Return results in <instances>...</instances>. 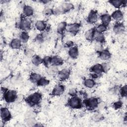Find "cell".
I'll return each mask as SVG.
<instances>
[{"label": "cell", "mask_w": 127, "mask_h": 127, "mask_svg": "<svg viewBox=\"0 0 127 127\" xmlns=\"http://www.w3.org/2000/svg\"><path fill=\"white\" fill-rule=\"evenodd\" d=\"M41 94L40 93L36 92L29 95L26 100L28 104L31 106H34L39 104L41 100Z\"/></svg>", "instance_id": "6da1fadb"}, {"label": "cell", "mask_w": 127, "mask_h": 127, "mask_svg": "<svg viewBox=\"0 0 127 127\" xmlns=\"http://www.w3.org/2000/svg\"><path fill=\"white\" fill-rule=\"evenodd\" d=\"M3 98L7 102H13L16 100L17 98L16 92L12 90L4 91L3 94Z\"/></svg>", "instance_id": "7a4b0ae2"}, {"label": "cell", "mask_w": 127, "mask_h": 127, "mask_svg": "<svg viewBox=\"0 0 127 127\" xmlns=\"http://www.w3.org/2000/svg\"><path fill=\"white\" fill-rule=\"evenodd\" d=\"M68 106L72 109H80L82 107V103L81 100L75 96H73L72 98L69 99L68 101Z\"/></svg>", "instance_id": "3957f363"}, {"label": "cell", "mask_w": 127, "mask_h": 127, "mask_svg": "<svg viewBox=\"0 0 127 127\" xmlns=\"http://www.w3.org/2000/svg\"><path fill=\"white\" fill-rule=\"evenodd\" d=\"M31 26V21L30 19L26 18L21 19L19 22L18 27L23 30H28Z\"/></svg>", "instance_id": "277c9868"}, {"label": "cell", "mask_w": 127, "mask_h": 127, "mask_svg": "<svg viewBox=\"0 0 127 127\" xmlns=\"http://www.w3.org/2000/svg\"><path fill=\"white\" fill-rule=\"evenodd\" d=\"M80 25L77 23H71L68 25H67L65 30L68 32H69L72 34H76L79 30Z\"/></svg>", "instance_id": "5b68a950"}, {"label": "cell", "mask_w": 127, "mask_h": 127, "mask_svg": "<svg viewBox=\"0 0 127 127\" xmlns=\"http://www.w3.org/2000/svg\"><path fill=\"white\" fill-rule=\"evenodd\" d=\"M0 117L3 122L8 121L10 120L11 115L7 108L3 107L0 109Z\"/></svg>", "instance_id": "8992f818"}, {"label": "cell", "mask_w": 127, "mask_h": 127, "mask_svg": "<svg viewBox=\"0 0 127 127\" xmlns=\"http://www.w3.org/2000/svg\"><path fill=\"white\" fill-rule=\"evenodd\" d=\"M86 106L90 109L96 108L98 105V100L96 98H91L84 101Z\"/></svg>", "instance_id": "52a82bcc"}, {"label": "cell", "mask_w": 127, "mask_h": 127, "mask_svg": "<svg viewBox=\"0 0 127 127\" xmlns=\"http://www.w3.org/2000/svg\"><path fill=\"white\" fill-rule=\"evenodd\" d=\"M64 91V87L61 84H58L54 88L52 94L53 96H60L62 95Z\"/></svg>", "instance_id": "ba28073f"}, {"label": "cell", "mask_w": 127, "mask_h": 127, "mask_svg": "<svg viewBox=\"0 0 127 127\" xmlns=\"http://www.w3.org/2000/svg\"><path fill=\"white\" fill-rule=\"evenodd\" d=\"M98 20L97 12L95 10H91L87 17V21L89 23L93 24L96 23Z\"/></svg>", "instance_id": "9c48e42d"}, {"label": "cell", "mask_w": 127, "mask_h": 127, "mask_svg": "<svg viewBox=\"0 0 127 127\" xmlns=\"http://www.w3.org/2000/svg\"><path fill=\"white\" fill-rule=\"evenodd\" d=\"M58 75L60 80H65L69 77L70 75V70L68 69H63L59 71Z\"/></svg>", "instance_id": "30bf717a"}, {"label": "cell", "mask_w": 127, "mask_h": 127, "mask_svg": "<svg viewBox=\"0 0 127 127\" xmlns=\"http://www.w3.org/2000/svg\"><path fill=\"white\" fill-rule=\"evenodd\" d=\"M113 30L114 32L117 34L123 33L125 30V26L122 23L117 22L114 26Z\"/></svg>", "instance_id": "8fae6325"}, {"label": "cell", "mask_w": 127, "mask_h": 127, "mask_svg": "<svg viewBox=\"0 0 127 127\" xmlns=\"http://www.w3.org/2000/svg\"><path fill=\"white\" fill-rule=\"evenodd\" d=\"M96 31L95 28H91L87 30L85 34V37L86 40L92 41L94 39V36Z\"/></svg>", "instance_id": "7c38bea8"}, {"label": "cell", "mask_w": 127, "mask_h": 127, "mask_svg": "<svg viewBox=\"0 0 127 127\" xmlns=\"http://www.w3.org/2000/svg\"><path fill=\"white\" fill-rule=\"evenodd\" d=\"M90 71L96 74H99L104 72L102 64H96L92 66L90 68Z\"/></svg>", "instance_id": "4fadbf2b"}, {"label": "cell", "mask_w": 127, "mask_h": 127, "mask_svg": "<svg viewBox=\"0 0 127 127\" xmlns=\"http://www.w3.org/2000/svg\"><path fill=\"white\" fill-rule=\"evenodd\" d=\"M10 47L13 49H19L21 47V41L19 39L14 38L10 43Z\"/></svg>", "instance_id": "5bb4252c"}, {"label": "cell", "mask_w": 127, "mask_h": 127, "mask_svg": "<svg viewBox=\"0 0 127 127\" xmlns=\"http://www.w3.org/2000/svg\"><path fill=\"white\" fill-rule=\"evenodd\" d=\"M99 57L102 60H108L111 57V53L108 50H103L99 52Z\"/></svg>", "instance_id": "9a60e30c"}, {"label": "cell", "mask_w": 127, "mask_h": 127, "mask_svg": "<svg viewBox=\"0 0 127 127\" xmlns=\"http://www.w3.org/2000/svg\"><path fill=\"white\" fill-rule=\"evenodd\" d=\"M123 16H124L123 13L121 10H116L112 13L111 16L114 19H115L118 21H119L123 18Z\"/></svg>", "instance_id": "2e32d148"}, {"label": "cell", "mask_w": 127, "mask_h": 127, "mask_svg": "<svg viewBox=\"0 0 127 127\" xmlns=\"http://www.w3.org/2000/svg\"><path fill=\"white\" fill-rule=\"evenodd\" d=\"M60 6L64 13L69 11L73 8V5L71 3L67 2H64Z\"/></svg>", "instance_id": "e0dca14e"}, {"label": "cell", "mask_w": 127, "mask_h": 127, "mask_svg": "<svg viewBox=\"0 0 127 127\" xmlns=\"http://www.w3.org/2000/svg\"><path fill=\"white\" fill-rule=\"evenodd\" d=\"M68 54L71 58L72 59L76 58L78 55V48L76 46H73L70 48L68 51Z\"/></svg>", "instance_id": "ac0fdd59"}, {"label": "cell", "mask_w": 127, "mask_h": 127, "mask_svg": "<svg viewBox=\"0 0 127 127\" xmlns=\"http://www.w3.org/2000/svg\"><path fill=\"white\" fill-rule=\"evenodd\" d=\"M23 12L26 16L29 17L32 16L33 14V9L32 7L28 5H25L24 6L23 8Z\"/></svg>", "instance_id": "d6986e66"}, {"label": "cell", "mask_w": 127, "mask_h": 127, "mask_svg": "<svg viewBox=\"0 0 127 127\" xmlns=\"http://www.w3.org/2000/svg\"><path fill=\"white\" fill-rule=\"evenodd\" d=\"M63 64V59L58 56H54L52 58L51 60V64L52 65L58 66L60 65Z\"/></svg>", "instance_id": "ffe728a7"}, {"label": "cell", "mask_w": 127, "mask_h": 127, "mask_svg": "<svg viewBox=\"0 0 127 127\" xmlns=\"http://www.w3.org/2000/svg\"><path fill=\"white\" fill-rule=\"evenodd\" d=\"M47 27L46 23L42 20H38L35 23V27L39 31L44 30Z\"/></svg>", "instance_id": "44dd1931"}, {"label": "cell", "mask_w": 127, "mask_h": 127, "mask_svg": "<svg viewBox=\"0 0 127 127\" xmlns=\"http://www.w3.org/2000/svg\"><path fill=\"white\" fill-rule=\"evenodd\" d=\"M47 73L51 75H55L58 74L59 73V70L57 68V66L52 65L50 66H48L47 70Z\"/></svg>", "instance_id": "7402d4cb"}, {"label": "cell", "mask_w": 127, "mask_h": 127, "mask_svg": "<svg viewBox=\"0 0 127 127\" xmlns=\"http://www.w3.org/2000/svg\"><path fill=\"white\" fill-rule=\"evenodd\" d=\"M111 18L112 17H111V15H110L109 14H107V13L102 14L100 17L101 20L102 22V23L106 24V25H107L110 23V22L111 20Z\"/></svg>", "instance_id": "603a6c76"}, {"label": "cell", "mask_w": 127, "mask_h": 127, "mask_svg": "<svg viewBox=\"0 0 127 127\" xmlns=\"http://www.w3.org/2000/svg\"><path fill=\"white\" fill-rule=\"evenodd\" d=\"M125 1H126V0L123 1V0H113L109 1V2L110 3V4H111L113 6H114L115 7H116L117 8H120L122 5H123L124 4V2Z\"/></svg>", "instance_id": "cb8c5ba5"}, {"label": "cell", "mask_w": 127, "mask_h": 127, "mask_svg": "<svg viewBox=\"0 0 127 127\" xmlns=\"http://www.w3.org/2000/svg\"><path fill=\"white\" fill-rule=\"evenodd\" d=\"M84 85L89 88H93L95 85V82L92 78H86L84 81Z\"/></svg>", "instance_id": "d4e9b609"}, {"label": "cell", "mask_w": 127, "mask_h": 127, "mask_svg": "<svg viewBox=\"0 0 127 127\" xmlns=\"http://www.w3.org/2000/svg\"><path fill=\"white\" fill-rule=\"evenodd\" d=\"M94 39L96 40L97 43H99L101 44H103L105 42V37L102 33H99L97 32L95 33Z\"/></svg>", "instance_id": "484cf974"}, {"label": "cell", "mask_w": 127, "mask_h": 127, "mask_svg": "<svg viewBox=\"0 0 127 127\" xmlns=\"http://www.w3.org/2000/svg\"><path fill=\"white\" fill-rule=\"evenodd\" d=\"M32 63L35 65H39L43 63V59L38 55H35L32 57Z\"/></svg>", "instance_id": "4316f807"}, {"label": "cell", "mask_w": 127, "mask_h": 127, "mask_svg": "<svg viewBox=\"0 0 127 127\" xmlns=\"http://www.w3.org/2000/svg\"><path fill=\"white\" fill-rule=\"evenodd\" d=\"M107 25H106L103 23L99 24L95 28L96 32H97L99 33H103L107 30Z\"/></svg>", "instance_id": "83f0119b"}, {"label": "cell", "mask_w": 127, "mask_h": 127, "mask_svg": "<svg viewBox=\"0 0 127 127\" xmlns=\"http://www.w3.org/2000/svg\"><path fill=\"white\" fill-rule=\"evenodd\" d=\"M42 77L41 75L37 73H32L30 75V79L32 82L37 83Z\"/></svg>", "instance_id": "f1b7e54d"}, {"label": "cell", "mask_w": 127, "mask_h": 127, "mask_svg": "<svg viewBox=\"0 0 127 127\" xmlns=\"http://www.w3.org/2000/svg\"><path fill=\"white\" fill-rule=\"evenodd\" d=\"M29 38V35L28 34L27 32H25V31H23L22 32L20 35V37H19V39L20 40V41L23 42V43H26L27 42Z\"/></svg>", "instance_id": "f546056e"}, {"label": "cell", "mask_w": 127, "mask_h": 127, "mask_svg": "<svg viewBox=\"0 0 127 127\" xmlns=\"http://www.w3.org/2000/svg\"><path fill=\"white\" fill-rule=\"evenodd\" d=\"M67 26V24L65 22H61L59 23L57 26V30L58 31L62 33L63 32H64L66 28V27Z\"/></svg>", "instance_id": "4dcf8cb0"}, {"label": "cell", "mask_w": 127, "mask_h": 127, "mask_svg": "<svg viewBox=\"0 0 127 127\" xmlns=\"http://www.w3.org/2000/svg\"><path fill=\"white\" fill-rule=\"evenodd\" d=\"M25 124L27 126H35L37 124L36 121L34 118H28L26 119Z\"/></svg>", "instance_id": "1f68e13d"}, {"label": "cell", "mask_w": 127, "mask_h": 127, "mask_svg": "<svg viewBox=\"0 0 127 127\" xmlns=\"http://www.w3.org/2000/svg\"><path fill=\"white\" fill-rule=\"evenodd\" d=\"M49 83V80H47L45 77H41L37 83L38 86H45Z\"/></svg>", "instance_id": "d6a6232c"}, {"label": "cell", "mask_w": 127, "mask_h": 127, "mask_svg": "<svg viewBox=\"0 0 127 127\" xmlns=\"http://www.w3.org/2000/svg\"><path fill=\"white\" fill-rule=\"evenodd\" d=\"M52 58L49 56H46L43 59V63L47 66L48 67L49 65L51 64Z\"/></svg>", "instance_id": "836d02e7"}, {"label": "cell", "mask_w": 127, "mask_h": 127, "mask_svg": "<svg viewBox=\"0 0 127 127\" xmlns=\"http://www.w3.org/2000/svg\"><path fill=\"white\" fill-rule=\"evenodd\" d=\"M63 13L61 6L56 7L53 9V14L54 15H59Z\"/></svg>", "instance_id": "e575fe53"}, {"label": "cell", "mask_w": 127, "mask_h": 127, "mask_svg": "<svg viewBox=\"0 0 127 127\" xmlns=\"http://www.w3.org/2000/svg\"><path fill=\"white\" fill-rule=\"evenodd\" d=\"M92 118L93 121L97 122V121H99L101 120L103 118V116L101 114L96 113L93 115Z\"/></svg>", "instance_id": "d590c367"}, {"label": "cell", "mask_w": 127, "mask_h": 127, "mask_svg": "<svg viewBox=\"0 0 127 127\" xmlns=\"http://www.w3.org/2000/svg\"><path fill=\"white\" fill-rule=\"evenodd\" d=\"M43 12V14L46 16H50L51 15L53 14V9L50 7H46L44 9Z\"/></svg>", "instance_id": "8d00e7d4"}, {"label": "cell", "mask_w": 127, "mask_h": 127, "mask_svg": "<svg viewBox=\"0 0 127 127\" xmlns=\"http://www.w3.org/2000/svg\"><path fill=\"white\" fill-rule=\"evenodd\" d=\"M121 94L123 97L127 96V85H125L123 86L121 89Z\"/></svg>", "instance_id": "74e56055"}, {"label": "cell", "mask_w": 127, "mask_h": 127, "mask_svg": "<svg viewBox=\"0 0 127 127\" xmlns=\"http://www.w3.org/2000/svg\"><path fill=\"white\" fill-rule=\"evenodd\" d=\"M34 51L30 49H26L25 50V54L28 57H33L34 56Z\"/></svg>", "instance_id": "f35d334b"}, {"label": "cell", "mask_w": 127, "mask_h": 127, "mask_svg": "<svg viewBox=\"0 0 127 127\" xmlns=\"http://www.w3.org/2000/svg\"><path fill=\"white\" fill-rule=\"evenodd\" d=\"M35 116H36V114L34 112H32V111L28 112L25 114V118H26V119H28V118H34Z\"/></svg>", "instance_id": "ab89813d"}, {"label": "cell", "mask_w": 127, "mask_h": 127, "mask_svg": "<svg viewBox=\"0 0 127 127\" xmlns=\"http://www.w3.org/2000/svg\"><path fill=\"white\" fill-rule=\"evenodd\" d=\"M123 105V103L121 101H117L115 102L113 104V107L115 109H118L121 108L122 107Z\"/></svg>", "instance_id": "60d3db41"}, {"label": "cell", "mask_w": 127, "mask_h": 127, "mask_svg": "<svg viewBox=\"0 0 127 127\" xmlns=\"http://www.w3.org/2000/svg\"><path fill=\"white\" fill-rule=\"evenodd\" d=\"M103 68V71H108L109 69H110V65L109 64H108V63H103V64H102Z\"/></svg>", "instance_id": "b9f144b4"}, {"label": "cell", "mask_w": 127, "mask_h": 127, "mask_svg": "<svg viewBox=\"0 0 127 127\" xmlns=\"http://www.w3.org/2000/svg\"><path fill=\"white\" fill-rule=\"evenodd\" d=\"M97 44L96 46V49L97 51H98L99 52H100V51H101L102 50H103L102 49V44L99 43H97Z\"/></svg>", "instance_id": "7bdbcfd3"}, {"label": "cell", "mask_w": 127, "mask_h": 127, "mask_svg": "<svg viewBox=\"0 0 127 127\" xmlns=\"http://www.w3.org/2000/svg\"><path fill=\"white\" fill-rule=\"evenodd\" d=\"M65 45L66 47H68V48H71L72 47H73V43L72 41H67L65 44Z\"/></svg>", "instance_id": "ee69618b"}, {"label": "cell", "mask_w": 127, "mask_h": 127, "mask_svg": "<svg viewBox=\"0 0 127 127\" xmlns=\"http://www.w3.org/2000/svg\"><path fill=\"white\" fill-rule=\"evenodd\" d=\"M76 90L74 89H71L69 91V94L71 96H74L76 94Z\"/></svg>", "instance_id": "f6af8a7d"}]
</instances>
